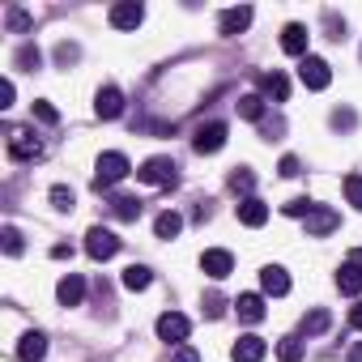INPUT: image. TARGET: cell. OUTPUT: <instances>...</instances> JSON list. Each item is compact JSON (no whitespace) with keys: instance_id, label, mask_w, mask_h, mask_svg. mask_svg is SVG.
I'll list each match as a JSON object with an SVG mask.
<instances>
[{"instance_id":"1","label":"cell","mask_w":362,"mask_h":362,"mask_svg":"<svg viewBox=\"0 0 362 362\" xmlns=\"http://www.w3.org/2000/svg\"><path fill=\"white\" fill-rule=\"evenodd\" d=\"M128 175H132V162H128L119 149H111V153H103V158L94 162V188L107 192V188H115L119 179H128Z\"/></svg>"},{"instance_id":"2","label":"cell","mask_w":362,"mask_h":362,"mask_svg":"<svg viewBox=\"0 0 362 362\" xmlns=\"http://www.w3.org/2000/svg\"><path fill=\"white\" fill-rule=\"evenodd\" d=\"M9 158L13 162H39L43 158V141L30 128H9Z\"/></svg>"},{"instance_id":"3","label":"cell","mask_w":362,"mask_h":362,"mask_svg":"<svg viewBox=\"0 0 362 362\" xmlns=\"http://www.w3.org/2000/svg\"><path fill=\"white\" fill-rule=\"evenodd\" d=\"M136 179H141V184H149V188H166V184H175V179H179V166H175V158H149V162H141Z\"/></svg>"},{"instance_id":"4","label":"cell","mask_w":362,"mask_h":362,"mask_svg":"<svg viewBox=\"0 0 362 362\" xmlns=\"http://www.w3.org/2000/svg\"><path fill=\"white\" fill-rule=\"evenodd\" d=\"M188 332H192V320H188V315H179V311H162V315H158V337H162L166 345H184Z\"/></svg>"},{"instance_id":"5","label":"cell","mask_w":362,"mask_h":362,"mask_svg":"<svg viewBox=\"0 0 362 362\" xmlns=\"http://www.w3.org/2000/svg\"><path fill=\"white\" fill-rule=\"evenodd\" d=\"M298 81H303L307 90H328V81H332L328 60H320V56H303V64H298Z\"/></svg>"},{"instance_id":"6","label":"cell","mask_w":362,"mask_h":362,"mask_svg":"<svg viewBox=\"0 0 362 362\" xmlns=\"http://www.w3.org/2000/svg\"><path fill=\"white\" fill-rule=\"evenodd\" d=\"M86 252H90L94 260H111V256L119 252V239H115L111 230H103V226H90V230H86Z\"/></svg>"},{"instance_id":"7","label":"cell","mask_w":362,"mask_h":362,"mask_svg":"<svg viewBox=\"0 0 362 362\" xmlns=\"http://www.w3.org/2000/svg\"><path fill=\"white\" fill-rule=\"evenodd\" d=\"M201 273H205V277H214V281H222V277H230V273H235V256H230L226 247H209V252L201 256Z\"/></svg>"},{"instance_id":"8","label":"cell","mask_w":362,"mask_h":362,"mask_svg":"<svg viewBox=\"0 0 362 362\" xmlns=\"http://www.w3.org/2000/svg\"><path fill=\"white\" fill-rule=\"evenodd\" d=\"M222 145H226V124H218V119L214 124H201L197 136H192V149L197 153H218Z\"/></svg>"},{"instance_id":"9","label":"cell","mask_w":362,"mask_h":362,"mask_svg":"<svg viewBox=\"0 0 362 362\" xmlns=\"http://www.w3.org/2000/svg\"><path fill=\"white\" fill-rule=\"evenodd\" d=\"M145 22V5L141 0H119V5L111 9V26L115 30H136Z\"/></svg>"},{"instance_id":"10","label":"cell","mask_w":362,"mask_h":362,"mask_svg":"<svg viewBox=\"0 0 362 362\" xmlns=\"http://www.w3.org/2000/svg\"><path fill=\"white\" fill-rule=\"evenodd\" d=\"M94 115H98V119H119V115H124V94H119L115 86H103L98 98H94Z\"/></svg>"},{"instance_id":"11","label":"cell","mask_w":362,"mask_h":362,"mask_svg":"<svg viewBox=\"0 0 362 362\" xmlns=\"http://www.w3.org/2000/svg\"><path fill=\"white\" fill-rule=\"evenodd\" d=\"M260 290L273 294V298L290 294V273H286L281 264H264V269H260Z\"/></svg>"},{"instance_id":"12","label":"cell","mask_w":362,"mask_h":362,"mask_svg":"<svg viewBox=\"0 0 362 362\" xmlns=\"http://www.w3.org/2000/svg\"><path fill=\"white\" fill-rule=\"evenodd\" d=\"M264 354H269V345H264V337H256V332L239 337V341H235V349H230V358H235V362H260Z\"/></svg>"},{"instance_id":"13","label":"cell","mask_w":362,"mask_h":362,"mask_svg":"<svg viewBox=\"0 0 362 362\" xmlns=\"http://www.w3.org/2000/svg\"><path fill=\"white\" fill-rule=\"evenodd\" d=\"M252 18H256V13H252V5H239V9H226V13L218 18V30H222V35H243V30L252 26Z\"/></svg>"},{"instance_id":"14","label":"cell","mask_w":362,"mask_h":362,"mask_svg":"<svg viewBox=\"0 0 362 362\" xmlns=\"http://www.w3.org/2000/svg\"><path fill=\"white\" fill-rule=\"evenodd\" d=\"M307 39H311V30H307L303 22H290V26L281 30V52H286V56H307Z\"/></svg>"},{"instance_id":"15","label":"cell","mask_w":362,"mask_h":362,"mask_svg":"<svg viewBox=\"0 0 362 362\" xmlns=\"http://www.w3.org/2000/svg\"><path fill=\"white\" fill-rule=\"evenodd\" d=\"M239 222H243V226H252V230H260V226L269 222V205H264L260 197H247V201H239Z\"/></svg>"},{"instance_id":"16","label":"cell","mask_w":362,"mask_h":362,"mask_svg":"<svg viewBox=\"0 0 362 362\" xmlns=\"http://www.w3.org/2000/svg\"><path fill=\"white\" fill-rule=\"evenodd\" d=\"M337 222H341V218H337V214H332L328 205H315V209L307 214V235H311V239H320V235L337 230Z\"/></svg>"},{"instance_id":"17","label":"cell","mask_w":362,"mask_h":362,"mask_svg":"<svg viewBox=\"0 0 362 362\" xmlns=\"http://www.w3.org/2000/svg\"><path fill=\"white\" fill-rule=\"evenodd\" d=\"M56 298H60L64 307H77V303L86 298V281H81V273H64L60 286H56Z\"/></svg>"},{"instance_id":"18","label":"cell","mask_w":362,"mask_h":362,"mask_svg":"<svg viewBox=\"0 0 362 362\" xmlns=\"http://www.w3.org/2000/svg\"><path fill=\"white\" fill-rule=\"evenodd\" d=\"M18 358H22V362H43V358H47V337H43V332H26V337L18 341Z\"/></svg>"},{"instance_id":"19","label":"cell","mask_w":362,"mask_h":362,"mask_svg":"<svg viewBox=\"0 0 362 362\" xmlns=\"http://www.w3.org/2000/svg\"><path fill=\"white\" fill-rule=\"evenodd\" d=\"M337 290L341 294H362V264L358 260H345L337 269Z\"/></svg>"},{"instance_id":"20","label":"cell","mask_w":362,"mask_h":362,"mask_svg":"<svg viewBox=\"0 0 362 362\" xmlns=\"http://www.w3.org/2000/svg\"><path fill=\"white\" fill-rule=\"evenodd\" d=\"M235 311H239L243 324H260V320H264V298H260V294H239V298H235Z\"/></svg>"},{"instance_id":"21","label":"cell","mask_w":362,"mask_h":362,"mask_svg":"<svg viewBox=\"0 0 362 362\" xmlns=\"http://www.w3.org/2000/svg\"><path fill=\"white\" fill-rule=\"evenodd\" d=\"M260 90H264V98H273V103H286L290 98V81H286V73H264L260 77Z\"/></svg>"},{"instance_id":"22","label":"cell","mask_w":362,"mask_h":362,"mask_svg":"<svg viewBox=\"0 0 362 362\" xmlns=\"http://www.w3.org/2000/svg\"><path fill=\"white\" fill-rule=\"evenodd\" d=\"M153 230H158V239H175L179 230H184V214L162 209V214H158V222H153Z\"/></svg>"},{"instance_id":"23","label":"cell","mask_w":362,"mask_h":362,"mask_svg":"<svg viewBox=\"0 0 362 362\" xmlns=\"http://www.w3.org/2000/svg\"><path fill=\"white\" fill-rule=\"evenodd\" d=\"M149 281H153V273H149L145 264H128V269H124V290L141 294V290H149Z\"/></svg>"},{"instance_id":"24","label":"cell","mask_w":362,"mask_h":362,"mask_svg":"<svg viewBox=\"0 0 362 362\" xmlns=\"http://www.w3.org/2000/svg\"><path fill=\"white\" fill-rule=\"evenodd\" d=\"M252 188H256L252 166H235V170H230V192H239V197L247 201V197H252Z\"/></svg>"},{"instance_id":"25","label":"cell","mask_w":362,"mask_h":362,"mask_svg":"<svg viewBox=\"0 0 362 362\" xmlns=\"http://www.w3.org/2000/svg\"><path fill=\"white\" fill-rule=\"evenodd\" d=\"M111 214H115L119 222H136V218H141V201H136V197H115V201H111Z\"/></svg>"},{"instance_id":"26","label":"cell","mask_w":362,"mask_h":362,"mask_svg":"<svg viewBox=\"0 0 362 362\" xmlns=\"http://www.w3.org/2000/svg\"><path fill=\"white\" fill-rule=\"evenodd\" d=\"M13 64H18V69H26V73H35V69L43 64V52H39L35 43H22V47H18V56H13Z\"/></svg>"},{"instance_id":"27","label":"cell","mask_w":362,"mask_h":362,"mask_svg":"<svg viewBox=\"0 0 362 362\" xmlns=\"http://www.w3.org/2000/svg\"><path fill=\"white\" fill-rule=\"evenodd\" d=\"M235 107H239L243 119H264V98H260V94H243Z\"/></svg>"},{"instance_id":"28","label":"cell","mask_w":362,"mask_h":362,"mask_svg":"<svg viewBox=\"0 0 362 362\" xmlns=\"http://www.w3.org/2000/svg\"><path fill=\"white\" fill-rule=\"evenodd\" d=\"M328 324H332V315H328L324 307H315V311H311V315L303 320V332H307V337H320V332H324Z\"/></svg>"},{"instance_id":"29","label":"cell","mask_w":362,"mask_h":362,"mask_svg":"<svg viewBox=\"0 0 362 362\" xmlns=\"http://www.w3.org/2000/svg\"><path fill=\"white\" fill-rule=\"evenodd\" d=\"M277 358L281 362H298L303 358V337H281L277 341Z\"/></svg>"},{"instance_id":"30","label":"cell","mask_w":362,"mask_h":362,"mask_svg":"<svg viewBox=\"0 0 362 362\" xmlns=\"http://www.w3.org/2000/svg\"><path fill=\"white\" fill-rule=\"evenodd\" d=\"M0 247H5V256H22V230L5 226V230H0Z\"/></svg>"},{"instance_id":"31","label":"cell","mask_w":362,"mask_h":362,"mask_svg":"<svg viewBox=\"0 0 362 362\" xmlns=\"http://www.w3.org/2000/svg\"><path fill=\"white\" fill-rule=\"evenodd\" d=\"M77 205V197H73V188H64V184H56L52 188V209H60V214H69Z\"/></svg>"},{"instance_id":"32","label":"cell","mask_w":362,"mask_h":362,"mask_svg":"<svg viewBox=\"0 0 362 362\" xmlns=\"http://www.w3.org/2000/svg\"><path fill=\"white\" fill-rule=\"evenodd\" d=\"M311 209H315V201H307V197H294V201H286V205H281V214H286V218H307Z\"/></svg>"},{"instance_id":"33","label":"cell","mask_w":362,"mask_h":362,"mask_svg":"<svg viewBox=\"0 0 362 362\" xmlns=\"http://www.w3.org/2000/svg\"><path fill=\"white\" fill-rule=\"evenodd\" d=\"M345 201L354 209H362V175H345Z\"/></svg>"},{"instance_id":"34","label":"cell","mask_w":362,"mask_h":362,"mask_svg":"<svg viewBox=\"0 0 362 362\" xmlns=\"http://www.w3.org/2000/svg\"><path fill=\"white\" fill-rule=\"evenodd\" d=\"M35 115H39L43 124H60V111H56L47 98H39V103H35Z\"/></svg>"},{"instance_id":"35","label":"cell","mask_w":362,"mask_h":362,"mask_svg":"<svg viewBox=\"0 0 362 362\" xmlns=\"http://www.w3.org/2000/svg\"><path fill=\"white\" fill-rule=\"evenodd\" d=\"M170 362H201V354H197L192 345H175V354H170Z\"/></svg>"},{"instance_id":"36","label":"cell","mask_w":362,"mask_h":362,"mask_svg":"<svg viewBox=\"0 0 362 362\" xmlns=\"http://www.w3.org/2000/svg\"><path fill=\"white\" fill-rule=\"evenodd\" d=\"M9 30H18V35H22V30H30V18H26L22 9H9Z\"/></svg>"},{"instance_id":"37","label":"cell","mask_w":362,"mask_h":362,"mask_svg":"<svg viewBox=\"0 0 362 362\" xmlns=\"http://www.w3.org/2000/svg\"><path fill=\"white\" fill-rule=\"evenodd\" d=\"M77 56H81V52H77V43H60V47H56V60H60V64H73Z\"/></svg>"},{"instance_id":"38","label":"cell","mask_w":362,"mask_h":362,"mask_svg":"<svg viewBox=\"0 0 362 362\" xmlns=\"http://www.w3.org/2000/svg\"><path fill=\"white\" fill-rule=\"evenodd\" d=\"M277 170H281V175H286V179H294V175H298V170H303V162H298V158H294V153H286V158H281V166H277Z\"/></svg>"},{"instance_id":"39","label":"cell","mask_w":362,"mask_h":362,"mask_svg":"<svg viewBox=\"0 0 362 362\" xmlns=\"http://www.w3.org/2000/svg\"><path fill=\"white\" fill-rule=\"evenodd\" d=\"M222 311H226V298H222V294H209V298H205V315H214V320H218Z\"/></svg>"},{"instance_id":"40","label":"cell","mask_w":362,"mask_h":362,"mask_svg":"<svg viewBox=\"0 0 362 362\" xmlns=\"http://www.w3.org/2000/svg\"><path fill=\"white\" fill-rule=\"evenodd\" d=\"M332 128H354V111H332Z\"/></svg>"},{"instance_id":"41","label":"cell","mask_w":362,"mask_h":362,"mask_svg":"<svg viewBox=\"0 0 362 362\" xmlns=\"http://www.w3.org/2000/svg\"><path fill=\"white\" fill-rule=\"evenodd\" d=\"M0 107H13V81L0 86Z\"/></svg>"},{"instance_id":"42","label":"cell","mask_w":362,"mask_h":362,"mask_svg":"<svg viewBox=\"0 0 362 362\" xmlns=\"http://www.w3.org/2000/svg\"><path fill=\"white\" fill-rule=\"evenodd\" d=\"M349 324H354V328H358V332H362V298H358V303H354V311H349Z\"/></svg>"},{"instance_id":"43","label":"cell","mask_w":362,"mask_h":362,"mask_svg":"<svg viewBox=\"0 0 362 362\" xmlns=\"http://www.w3.org/2000/svg\"><path fill=\"white\" fill-rule=\"evenodd\" d=\"M52 256H56V260H69V256H73V247H69V243H56V247H52Z\"/></svg>"},{"instance_id":"44","label":"cell","mask_w":362,"mask_h":362,"mask_svg":"<svg viewBox=\"0 0 362 362\" xmlns=\"http://www.w3.org/2000/svg\"><path fill=\"white\" fill-rule=\"evenodd\" d=\"M349 362H362V341H358V345L349 349Z\"/></svg>"}]
</instances>
